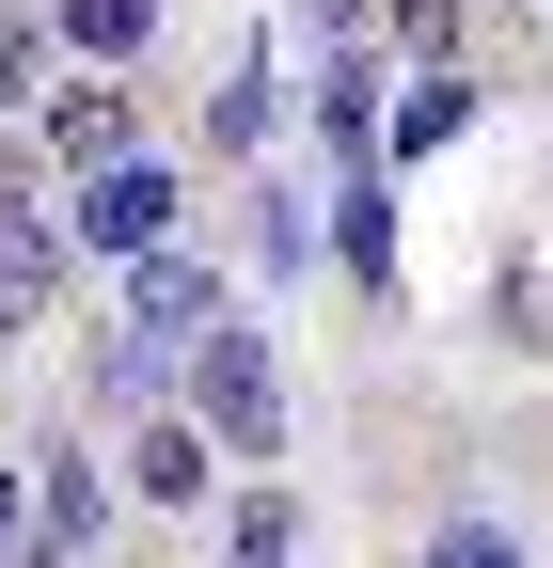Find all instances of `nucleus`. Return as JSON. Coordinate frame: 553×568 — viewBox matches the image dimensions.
<instances>
[{"instance_id":"obj_1","label":"nucleus","mask_w":553,"mask_h":568,"mask_svg":"<svg viewBox=\"0 0 553 568\" xmlns=\"http://www.w3.org/2000/svg\"><path fill=\"white\" fill-rule=\"evenodd\" d=\"M190 426H205L222 458H285V364H269L253 316H222V332L190 347Z\"/></svg>"},{"instance_id":"obj_2","label":"nucleus","mask_w":553,"mask_h":568,"mask_svg":"<svg viewBox=\"0 0 553 568\" xmlns=\"http://www.w3.org/2000/svg\"><path fill=\"white\" fill-rule=\"evenodd\" d=\"M63 268H80L63 205H0V347H32V332L63 316Z\"/></svg>"},{"instance_id":"obj_3","label":"nucleus","mask_w":553,"mask_h":568,"mask_svg":"<svg viewBox=\"0 0 553 568\" xmlns=\"http://www.w3.org/2000/svg\"><path fill=\"white\" fill-rule=\"evenodd\" d=\"M63 237H80V253H111V268H127V253H159V237H174V174H159V159H111V174H80Z\"/></svg>"},{"instance_id":"obj_4","label":"nucleus","mask_w":553,"mask_h":568,"mask_svg":"<svg viewBox=\"0 0 553 568\" xmlns=\"http://www.w3.org/2000/svg\"><path fill=\"white\" fill-rule=\"evenodd\" d=\"M238 301H222V268H205V253H127V332H159V347H205V332H222Z\"/></svg>"},{"instance_id":"obj_5","label":"nucleus","mask_w":553,"mask_h":568,"mask_svg":"<svg viewBox=\"0 0 553 568\" xmlns=\"http://www.w3.org/2000/svg\"><path fill=\"white\" fill-rule=\"evenodd\" d=\"M95 521H111V474L80 458V426H63V443H48V474H32V537L80 568V552H95Z\"/></svg>"},{"instance_id":"obj_6","label":"nucleus","mask_w":553,"mask_h":568,"mask_svg":"<svg viewBox=\"0 0 553 568\" xmlns=\"http://www.w3.org/2000/svg\"><path fill=\"white\" fill-rule=\"evenodd\" d=\"M205 474H222V443H205L190 410H143V426H127V489H143V506H205Z\"/></svg>"},{"instance_id":"obj_7","label":"nucleus","mask_w":553,"mask_h":568,"mask_svg":"<svg viewBox=\"0 0 553 568\" xmlns=\"http://www.w3.org/2000/svg\"><path fill=\"white\" fill-rule=\"evenodd\" d=\"M127 126H143V111H127V80H48V159H63V174H111Z\"/></svg>"},{"instance_id":"obj_8","label":"nucleus","mask_w":553,"mask_h":568,"mask_svg":"<svg viewBox=\"0 0 553 568\" xmlns=\"http://www.w3.org/2000/svg\"><path fill=\"white\" fill-rule=\"evenodd\" d=\"M190 379V347H159V332H95L80 347V410H159Z\"/></svg>"},{"instance_id":"obj_9","label":"nucleus","mask_w":553,"mask_h":568,"mask_svg":"<svg viewBox=\"0 0 553 568\" xmlns=\"http://www.w3.org/2000/svg\"><path fill=\"white\" fill-rule=\"evenodd\" d=\"M205 568H301V489H238L222 537H205Z\"/></svg>"},{"instance_id":"obj_10","label":"nucleus","mask_w":553,"mask_h":568,"mask_svg":"<svg viewBox=\"0 0 553 568\" xmlns=\"http://www.w3.org/2000/svg\"><path fill=\"white\" fill-rule=\"evenodd\" d=\"M332 253H349V284H395V205H380V174L332 190Z\"/></svg>"},{"instance_id":"obj_11","label":"nucleus","mask_w":553,"mask_h":568,"mask_svg":"<svg viewBox=\"0 0 553 568\" xmlns=\"http://www.w3.org/2000/svg\"><path fill=\"white\" fill-rule=\"evenodd\" d=\"M48 32L80 48V63H127V48L159 32V0H48Z\"/></svg>"},{"instance_id":"obj_12","label":"nucleus","mask_w":553,"mask_h":568,"mask_svg":"<svg viewBox=\"0 0 553 568\" xmlns=\"http://www.w3.org/2000/svg\"><path fill=\"white\" fill-rule=\"evenodd\" d=\"M316 126L349 142V159L380 142V63H364V48H332V80H316Z\"/></svg>"},{"instance_id":"obj_13","label":"nucleus","mask_w":553,"mask_h":568,"mask_svg":"<svg viewBox=\"0 0 553 568\" xmlns=\"http://www.w3.org/2000/svg\"><path fill=\"white\" fill-rule=\"evenodd\" d=\"M459 126H474V80H459V63H428L411 111H395V159H428V142H459Z\"/></svg>"},{"instance_id":"obj_14","label":"nucleus","mask_w":553,"mask_h":568,"mask_svg":"<svg viewBox=\"0 0 553 568\" xmlns=\"http://www.w3.org/2000/svg\"><path fill=\"white\" fill-rule=\"evenodd\" d=\"M32 63H48V0H0V111H32V95H48Z\"/></svg>"},{"instance_id":"obj_15","label":"nucleus","mask_w":553,"mask_h":568,"mask_svg":"<svg viewBox=\"0 0 553 568\" xmlns=\"http://www.w3.org/2000/svg\"><path fill=\"white\" fill-rule=\"evenodd\" d=\"M316 222H301V190H253V268H301Z\"/></svg>"},{"instance_id":"obj_16","label":"nucleus","mask_w":553,"mask_h":568,"mask_svg":"<svg viewBox=\"0 0 553 568\" xmlns=\"http://www.w3.org/2000/svg\"><path fill=\"white\" fill-rule=\"evenodd\" d=\"M395 48L411 63H459V0H395Z\"/></svg>"},{"instance_id":"obj_17","label":"nucleus","mask_w":553,"mask_h":568,"mask_svg":"<svg viewBox=\"0 0 553 568\" xmlns=\"http://www.w3.org/2000/svg\"><path fill=\"white\" fill-rule=\"evenodd\" d=\"M428 568H522V537H491V521H443V537H428Z\"/></svg>"},{"instance_id":"obj_18","label":"nucleus","mask_w":553,"mask_h":568,"mask_svg":"<svg viewBox=\"0 0 553 568\" xmlns=\"http://www.w3.org/2000/svg\"><path fill=\"white\" fill-rule=\"evenodd\" d=\"M364 17H380V0H301V32H332V48H349Z\"/></svg>"},{"instance_id":"obj_19","label":"nucleus","mask_w":553,"mask_h":568,"mask_svg":"<svg viewBox=\"0 0 553 568\" xmlns=\"http://www.w3.org/2000/svg\"><path fill=\"white\" fill-rule=\"evenodd\" d=\"M0 205H32V142H0Z\"/></svg>"},{"instance_id":"obj_20","label":"nucleus","mask_w":553,"mask_h":568,"mask_svg":"<svg viewBox=\"0 0 553 568\" xmlns=\"http://www.w3.org/2000/svg\"><path fill=\"white\" fill-rule=\"evenodd\" d=\"M0 552H17V489H0Z\"/></svg>"}]
</instances>
